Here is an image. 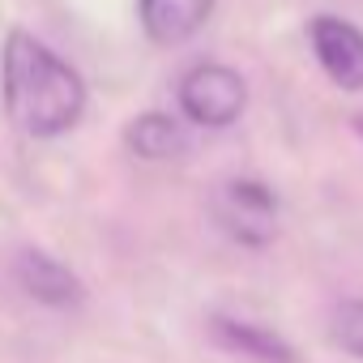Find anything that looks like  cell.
Listing matches in <instances>:
<instances>
[{"mask_svg":"<svg viewBox=\"0 0 363 363\" xmlns=\"http://www.w3.org/2000/svg\"><path fill=\"white\" fill-rule=\"evenodd\" d=\"M248 103V90H244V77L227 65H197L184 82H179V107L193 124H206V128H227L240 120Z\"/></svg>","mask_w":363,"mask_h":363,"instance_id":"3","label":"cell"},{"mask_svg":"<svg viewBox=\"0 0 363 363\" xmlns=\"http://www.w3.org/2000/svg\"><path fill=\"white\" fill-rule=\"evenodd\" d=\"M214 218L231 240L248 248H265L278 231V197L261 179H227L214 197Z\"/></svg>","mask_w":363,"mask_h":363,"instance_id":"2","label":"cell"},{"mask_svg":"<svg viewBox=\"0 0 363 363\" xmlns=\"http://www.w3.org/2000/svg\"><path fill=\"white\" fill-rule=\"evenodd\" d=\"M214 337L227 346V350H240V354H248V359H261V363H295V354H291V346L274 333V329H265V325H248V320H214Z\"/></svg>","mask_w":363,"mask_h":363,"instance_id":"8","label":"cell"},{"mask_svg":"<svg viewBox=\"0 0 363 363\" xmlns=\"http://www.w3.org/2000/svg\"><path fill=\"white\" fill-rule=\"evenodd\" d=\"M124 141H128V150L141 154V158H175L179 150L189 145L184 124L171 120V116H162V111H145V116H137V120L124 128Z\"/></svg>","mask_w":363,"mask_h":363,"instance_id":"7","label":"cell"},{"mask_svg":"<svg viewBox=\"0 0 363 363\" xmlns=\"http://www.w3.org/2000/svg\"><path fill=\"white\" fill-rule=\"evenodd\" d=\"M13 278L30 299L48 303V308H69L82 299V282L48 252H22L13 261Z\"/></svg>","mask_w":363,"mask_h":363,"instance_id":"5","label":"cell"},{"mask_svg":"<svg viewBox=\"0 0 363 363\" xmlns=\"http://www.w3.org/2000/svg\"><path fill=\"white\" fill-rule=\"evenodd\" d=\"M214 9V0H141V26L154 43L175 48L193 39Z\"/></svg>","mask_w":363,"mask_h":363,"instance_id":"6","label":"cell"},{"mask_svg":"<svg viewBox=\"0 0 363 363\" xmlns=\"http://www.w3.org/2000/svg\"><path fill=\"white\" fill-rule=\"evenodd\" d=\"M86 86L82 77L48 52L35 35L9 30L5 39V111L30 137H60L82 120Z\"/></svg>","mask_w":363,"mask_h":363,"instance_id":"1","label":"cell"},{"mask_svg":"<svg viewBox=\"0 0 363 363\" xmlns=\"http://www.w3.org/2000/svg\"><path fill=\"white\" fill-rule=\"evenodd\" d=\"M333 342L363 359V299H346L333 312Z\"/></svg>","mask_w":363,"mask_h":363,"instance_id":"9","label":"cell"},{"mask_svg":"<svg viewBox=\"0 0 363 363\" xmlns=\"http://www.w3.org/2000/svg\"><path fill=\"white\" fill-rule=\"evenodd\" d=\"M308 39H312V52H316V60H320V69L329 73L333 86L363 90V30L359 26L320 13L312 22Z\"/></svg>","mask_w":363,"mask_h":363,"instance_id":"4","label":"cell"}]
</instances>
